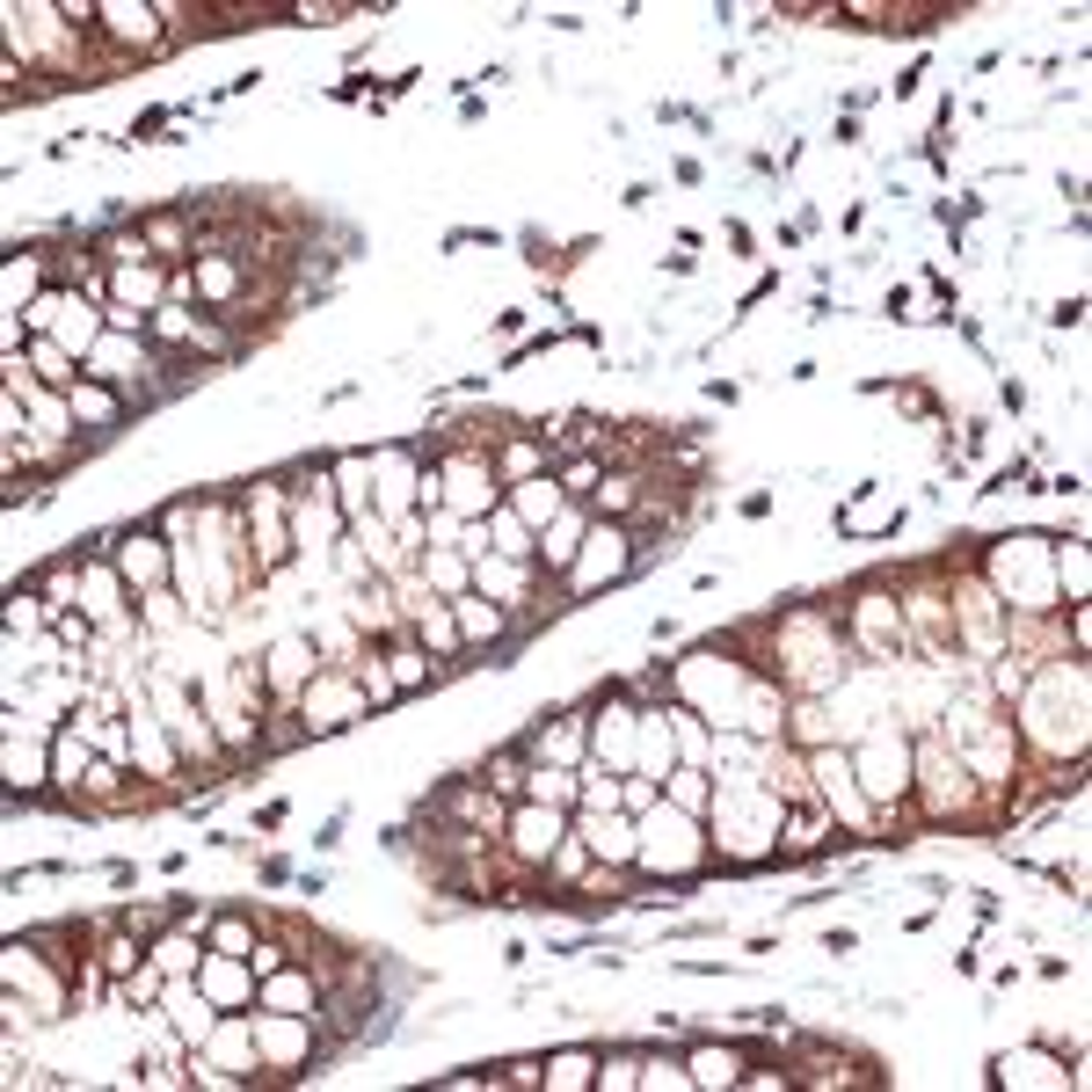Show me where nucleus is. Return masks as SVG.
<instances>
[{"label": "nucleus", "instance_id": "f257e3e1", "mask_svg": "<svg viewBox=\"0 0 1092 1092\" xmlns=\"http://www.w3.org/2000/svg\"><path fill=\"white\" fill-rule=\"evenodd\" d=\"M510 838H518V852H525V859H547V852H554V845L568 838V823H561V809L532 802V809L510 816Z\"/></svg>", "mask_w": 1092, "mask_h": 1092}, {"label": "nucleus", "instance_id": "f03ea898", "mask_svg": "<svg viewBox=\"0 0 1092 1092\" xmlns=\"http://www.w3.org/2000/svg\"><path fill=\"white\" fill-rule=\"evenodd\" d=\"M619 568H627V532H619V525H598V532H590V561L575 568V590L605 583V575H619Z\"/></svg>", "mask_w": 1092, "mask_h": 1092}, {"label": "nucleus", "instance_id": "7ed1b4c3", "mask_svg": "<svg viewBox=\"0 0 1092 1092\" xmlns=\"http://www.w3.org/2000/svg\"><path fill=\"white\" fill-rule=\"evenodd\" d=\"M445 809H452V816H466L474 830H495V823H503L495 794H474V787H452V794H445Z\"/></svg>", "mask_w": 1092, "mask_h": 1092}, {"label": "nucleus", "instance_id": "20e7f679", "mask_svg": "<svg viewBox=\"0 0 1092 1092\" xmlns=\"http://www.w3.org/2000/svg\"><path fill=\"white\" fill-rule=\"evenodd\" d=\"M692 1078H699V1086H735V1078H743V1056L735 1049H699L692 1056Z\"/></svg>", "mask_w": 1092, "mask_h": 1092}, {"label": "nucleus", "instance_id": "39448f33", "mask_svg": "<svg viewBox=\"0 0 1092 1092\" xmlns=\"http://www.w3.org/2000/svg\"><path fill=\"white\" fill-rule=\"evenodd\" d=\"M102 22H110L117 37H139V44H154V22H161V7H102Z\"/></svg>", "mask_w": 1092, "mask_h": 1092}, {"label": "nucleus", "instance_id": "423d86ee", "mask_svg": "<svg viewBox=\"0 0 1092 1092\" xmlns=\"http://www.w3.org/2000/svg\"><path fill=\"white\" fill-rule=\"evenodd\" d=\"M488 794H525V758H518V750L488 758Z\"/></svg>", "mask_w": 1092, "mask_h": 1092}, {"label": "nucleus", "instance_id": "0eeeda50", "mask_svg": "<svg viewBox=\"0 0 1092 1092\" xmlns=\"http://www.w3.org/2000/svg\"><path fill=\"white\" fill-rule=\"evenodd\" d=\"M74 415H81V423H110V415H117V401H110L102 386H74Z\"/></svg>", "mask_w": 1092, "mask_h": 1092}, {"label": "nucleus", "instance_id": "6e6552de", "mask_svg": "<svg viewBox=\"0 0 1092 1092\" xmlns=\"http://www.w3.org/2000/svg\"><path fill=\"white\" fill-rule=\"evenodd\" d=\"M525 510H532V518H554V510H561V488H554V481H525Z\"/></svg>", "mask_w": 1092, "mask_h": 1092}, {"label": "nucleus", "instance_id": "1a4fd4ad", "mask_svg": "<svg viewBox=\"0 0 1092 1092\" xmlns=\"http://www.w3.org/2000/svg\"><path fill=\"white\" fill-rule=\"evenodd\" d=\"M131 962H139V947H131V939H124V932H117V939L102 947V969H110V976H124V969H131Z\"/></svg>", "mask_w": 1092, "mask_h": 1092}, {"label": "nucleus", "instance_id": "9d476101", "mask_svg": "<svg viewBox=\"0 0 1092 1092\" xmlns=\"http://www.w3.org/2000/svg\"><path fill=\"white\" fill-rule=\"evenodd\" d=\"M248 939H255V932H248L241 918H226V925H219V954H248Z\"/></svg>", "mask_w": 1092, "mask_h": 1092}, {"label": "nucleus", "instance_id": "9b49d317", "mask_svg": "<svg viewBox=\"0 0 1092 1092\" xmlns=\"http://www.w3.org/2000/svg\"><path fill=\"white\" fill-rule=\"evenodd\" d=\"M583 1071H590V1056H561L554 1063V1086H583Z\"/></svg>", "mask_w": 1092, "mask_h": 1092}]
</instances>
